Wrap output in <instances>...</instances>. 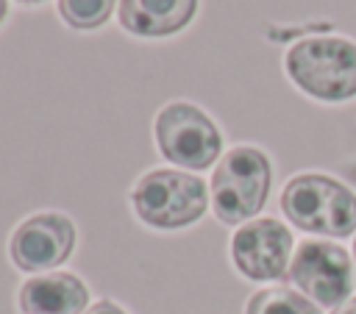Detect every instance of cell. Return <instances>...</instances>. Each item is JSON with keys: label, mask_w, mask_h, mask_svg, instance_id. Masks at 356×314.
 <instances>
[{"label": "cell", "mask_w": 356, "mask_h": 314, "mask_svg": "<svg viewBox=\"0 0 356 314\" xmlns=\"http://www.w3.org/2000/svg\"><path fill=\"white\" fill-rule=\"evenodd\" d=\"M19 3H42V0H19Z\"/></svg>", "instance_id": "e0dca14e"}, {"label": "cell", "mask_w": 356, "mask_h": 314, "mask_svg": "<svg viewBox=\"0 0 356 314\" xmlns=\"http://www.w3.org/2000/svg\"><path fill=\"white\" fill-rule=\"evenodd\" d=\"M17 303L25 314H83L89 289L72 272H44L22 283Z\"/></svg>", "instance_id": "9c48e42d"}, {"label": "cell", "mask_w": 356, "mask_h": 314, "mask_svg": "<svg viewBox=\"0 0 356 314\" xmlns=\"http://www.w3.org/2000/svg\"><path fill=\"white\" fill-rule=\"evenodd\" d=\"M156 144L167 161L186 170H206L220 158L222 136L203 108L178 100L159 111Z\"/></svg>", "instance_id": "5b68a950"}, {"label": "cell", "mask_w": 356, "mask_h": 314, "mask_svg": "<svg viewBox=\"0 0 356 314\" xmlns=\"http://www.w3.org/2000/svg\"><path fill=\"white\" fill-rule=\"evenodd\" d=\"M353 264H356V239H353Z\"/></svg>", "instance_id": "2e32d148"}, {"label": "cell", "mask_w": 356, "mask_h": 314, "mask_svg": "<svg viewBox=\"0 0 356 314\" xmlns=\"http://www.w3.org/2000/svg\"><path fill=\"white\" fill-rule=\"evenodd\" d=\"M75 250V225L70 217L42 211L19 222L11 233V261L25 272H44L64 264Z\"/></svg>", "instance_id": "ba28073f"}, {"label": "cell", "mask_w": 356, "mask_h": 314, "mask_svg": "<svg viewBox=\"0 0 356 314\" xmlns=\"http://www.w3.org/2000/svg\"><path fill=\"white\" fill-rule=\"evenodd\" d=\"M331 314H356V297L345 300V303H342V306H337Z\"/></svg>", "instance_id": "5bb4252c"}, {"label": "cell", "mask_w": 356, "mask_h": 314, "mask_svg": "<svg viewBox=\"0 0 356 314\" xmlns=\"http://www.w3.org/2000/svg\"><path fill=\"white\" fill-rule=\"evenodd\" d=\"M245 314H320V306L289 286H270L250 295Z\"/></svg>", "instance_id": "8fae6325"}, {"label": "cell", "mask_w": 356, "mask_h": 314, "mask_svg": "<svg viewBox=\"0 0 356 314\" xmlns=\"http://www.w3.org/2000/svg\"><path fill=\"white\" fill-rule=\"evenodd\" d=\"M292 245V231L284 222L259 217L231 236V261L250 281H281L289 272Z\"/></svg>", "instance_id": "52a82bcc"}, {"label": "cell", "mask_w": 356, "mask_h": 314, "mask_svg": "<svg viewBox=\"0 0 356 314\" xmlns=\"http://www.w3.org/2000/svg\"><path fill=\"white\" fill-rule=\"evenodd\" d=\"M83 314H125L117 303H111V300H97V303H92L89 306V311H83Z\"/></svg>", "instance_id": "4fadbf2b"}, {"label": "cell", "mask_w": 356, "mask_h": 314, "mask_svg": "<svg viewBox=\"0 0 356 314\" xmlns=\"http://www.w3.org/2000/svg\"><path fill=\"white\" fill-rule=\"evenodd\" d=\"M286 278L300 289V295L325 308H337L350 300L356 283L353 261L345 247L323 239H306L298 245Z\"/></svg>", "instance_id": "8992f818"}, {"label": "cell", "mask_w": 356, "mask_h": 314, "mask_svg": "<svg viewBox=\"0 0 356 314\" xmlns=\"http://www.w3.org/2000/svg\"><path fill=\"white\" fill-rule=\"evenodd\" d=\"M131 203L145 225L175 231L206 214L209 189L197 175L181 170H150L136 181Z\"/></svg>", "instance_id": "277c9868"}, {"label": "cell", "mask_w": 356, "mask_h": 314, "mask_svg": "<svg viewBox=\"0 0 356 314\" xmlns=\"http://www.w3.org/2000/svg\"><path fill=\"white\" fill-rule=\"evenodd\" d=\"M286 75L298 89L323 103H342L356 94V44L339 36H309L289 47Z\"/></svg>", "instance_id": "7a4b0ae2"}, {"label": "cell", "mask_w": 356, "mask_h": 314, "mask_svg": "<svg viewBox=\"0 0 356 314\" xmlns=\"http://www.w3.org/2000/svg\"><path fill=\"white\" fill-rule=\"evenodd\" d=\"M117 0H58V17L75 31H95L108 22Z\"/></svg>", "instance_id": "7c38bea8"}, {"label": "cell", "mask_w": 356, "mask_h": 314, "mask_svg": "<svg viewBox=\"0 0 356 314\" xmlns=\"http://www.w3.org/2000/svg\"><path fill=\"white\" fill-rule=\"evenodd\" d=\"M197 0H120V25L136 36H170L192 22Z\"/></svg>", "instance_id": "30bf717a"}, {"label": "cell", "mask_w": 356, "mask_h": 314, "mask_svg": "<svg viewBox=\"0 0 356 314\" xmlns=\"http://www.w3.org/2000/svg\"><path fill=\"white\" fill-rule=\"evenodd\" d=\"M6 11H8V6H6V0H0V22L6 19Z\"/></svg>", "instance_id": "9a60e30c"}, {"label": "cell", "mask_w": 356, "mask_h": 314, "mask_svg": "<svg viewBox=\"0 0 356 314\" xmlns=\"http://www.w3.org/2000/svg\"><path fill=\"white\" fill-rule=\"evenodd\" d=\"M270 158L250 144L231 147L211 175V208L225 225H239L256 217L270 195Z\"/></svg>", "instance_id": "3957f363"}, {"label": "cell", "mask_w": 356, "mask_h": 314, "mask_svg": "<svg viewBox=\"0 0 356 314\" xmlns=\"http://www.w3.org/2000/svg\"><path fill=\"white\" fill-rule=\"evenodd\" d=\"M284 217L309 233L342 239L356 231V192L323 172H300L281 192Z\"/></svg>", "instance_id": "6da1fadb"}]
</instances>
